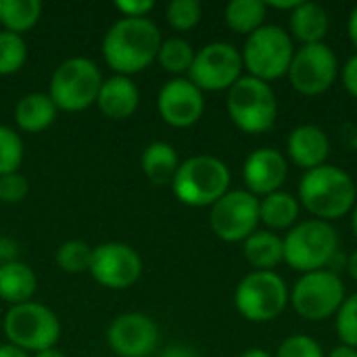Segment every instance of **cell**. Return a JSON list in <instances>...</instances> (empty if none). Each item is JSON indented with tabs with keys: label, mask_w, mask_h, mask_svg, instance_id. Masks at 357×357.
<instances>
[{
	"label": "cell",
	"mask_w": 357,
	"mask_h": 357,
	"mask_svg": "<svg viewBox=\"0 0 357 357\" xmlns=\"http://www.w3.org/2000/svg\"><path fill=\"white\" fill-rule=\"evenodd\" d=\"M111 349L121 357H149L159 343L157 324L138 312L117 316L107 333Z\"/></svg>",
	"instance_id": "9a60e30c"
},
{
	"label": "cell",
	"mask_w": 357,
	"mask_h": 357,
	"mask_svg": "<svg viewBox=\"0 0 357 357\" xmlns=\"http://www.w3.org/2000/svg\"><path fill=\"white\" fill-rule=\"evenodd\" d=\"M287 153L297 167L310 172L326 165V159L331 155V140L320 126L303 123L291 132L287 140Z\"/></svg>",
	"instance_id": "ac0fdd59"
},
{
	"label": "cell",
	"mask_w": 357,
	"mask_h": 357,
	"mask_svg": "<svg viewBox=\"0 0 357 357\" xmlns=\"http://www.w3.org/2000/svg\"><path fill=\"white\" fill-rule=\"evenodd\" d=\"M40 15V0H0V23L6 27V31L21 36L38 23Z\"/></svg>",
	"instance_id": "4316f807"
},
{
	"label": "cell",
	"mask_w": 357,
	"mask_h": 357,
	"mask_svg": "<svg viewBox=\"0 0 357 357\" xmlns=\"http://www.w3.org/2000/svg\"><path fill=\"white\" fill-rule=\"evenodd\" d=\"M337 335L345 347L357 349V293L347 297L337 312Z\"/></svg>",
	"instance_id": "d6a6232c"
},
{
	"label": "cell",
	"mask_w": 357,
	"mask_h": 357,
	"mask_svg": "<svg viewBox=\"0 0 357 357\" xmlns=\"http://www.w3.org/2000/svg\"><path fill=\"white\" fill-rule=\"evenodd\" d=\"M29 192V184L27 180L15 172V174H6V176H0V201L2 203H21Z\"/></svg>",
	"instance_id": "e575fe53"
},
{
	"label": "cell",
	"mask_w": 357,
	"mask_h": 357,
	"mask_svg": "<svg viewBox=\"0 0 357 357\" xmlns=\"http://www.w3.org/2000/svg\"><path fill=\"white\" fill-rule=\"evenodd\" d=\"M4 333L10 341V345L23 349V351H46L54 349L61 324L54 312H50L42 303H19L13 305L4 318Z\"/></svg>",
	"instance_id": "ba28073f"
},
{
	"label": "cell",
	"mask_w": 357,
	"mask_h": 357,
	"mask_svg": "<svg viewBox=\"0 0 357 357\" xmlns=\"http://www.w3.org/2000/svg\"><path fill=\"white\" fill-rule=\"evenodd\" d=\"M289 303V289L282 276L272 272H251L247 274L234 293V305L243 318L249 322H272L276 320Z\"/></svg>",
	"instance_id": "9c48e42d"
},
{
	"label": "cell",
	"mask_w": 357,
	"mask_h": 357,
	"mask_svg": "<svg viewBox=\"0 0 357 357\" xmlns=\"http://www.w3.org/2000/svg\"><path fill=\"white\" fill-rule=\"evenodd\" d=\"M226 107L234 126L247 134L268 132L278 117V100L272 86L251 75H243L228 90Z\"/></svg>",
	"instance_id": "5b68a950"
},
{
	"label": "cell",
	"mask_w": 357,
	"mask_h": 357,
	"mask_svg": "<svg viewBox=\"0 0 357 357\" xmlns=\"http://www.w3.org/2000/svg\"><path fill=\"white\" fill-rule=\"evenodd\" d=\"M149 357H151V356H149Z\"/></svg>",
	"instance_id": "c3c4849f"
},
{
	"label": "cell",
	"mask_w": 357,
	"mask_h": 357,
	"mask_svg": "<svg viewBox=\"0 0 357 357\" xmlns=\"http://www.w3.org/2000/svg\"><path fill=\"white\" fill-rule=\"evenodd\" d=\"M0 357H29L27 351L15 347V345H0Z\"/></svg>",
	"instance_id": "60d3db41"
},
{
	"label": "cell",
	"mask_w": 357,
	"mask_h": 357,
	"mask_svg": "<svg viewBox=\"0 0 357 357\" xmlns=\"http://www.w3.org/2000/svg\"><path fill=\"white\" fill-rule=\"evenodd\" d=\"M33 357H65L61 351H56V349H46V351H40V354H36Z\"/></svg>",
	"instance_id": "bcb514c9"
},
{
	"label": "cell",
	"mask_w": 357,
	"mask_h": 357,
	"mask_svg": "<svg viewBox=\"0 0 357 357\" xmlns=\"http://www.w3.org/2000/svg\"><path fill=\"white\" fill-rule=\"evenodd\" d=\"M23 161V142L19 134L6 126H0V176L15 174Z\"/></svg>",
	"instance_id": "4dcf8cb0"
},
{
	"label": "cell",
	"mask_w": 357,
	"mask_h": 357,
	"mask_svg": "<svg viewBox=\"0 0 357 357\" xmlns=\"http://www.w3.org/2000/svg\"><path fill=\"white\" fill-rule=\"evenodd\" d=\"M274 357H324L320 343L307 335H293L284 339Z\"/></svg>",
	"instance_id": "836d02e7"
},
{
	"label": "cell",
	"mask_w": 357,
	"mask_h": 357,
	"mask_svg": "<svg viewBox=\"0 0 357 357\" xmlns=\"http://www.w3.org/2000/svg\"><path fill=\"white\" fill-rule=\"evenodd\" d=\"M159 48V27L146 17H123L115 21L102 40V54L107 65L126 77L146 69L157 59Z\"/></svg>",
	"instance_id": "6da1fadb"
},
{
	"label": "cell",
	"mask_w": 357,
	"mask_h": 357,
	"mask_svg": "<svg viewBox=\"0 0 357 357\" xmlns=\"http://www.w3.org/2000/svg\"><path fill=\"white\" fill-rule=\"evenodd\" d=\"M102 86L100 69L94 61L84 56H73L63 61L50 79V98L56 109L63 111H84L96 102Z\"/></svg>",
	"instance_id": "52a82bcc"
},
{
	"label": "cell",
	"mask_w": 357,
	"mask_h": 357,
	"mask_svg": "<svg viewBox=\"0 0 357 357\" xmlns=\"http://www.w3.org/2000/svg\"><path fill=\"white\" fill-rule=\"evenodd\" d=\"M351 228H354V234L357 236V205L354 207V215H351Z\"/></svg>",
	"instance_id": "7dc6e473"
},
{
	"label": "cell",
	"mask_w": 357,
	"mask_h": 357,
	"mask_svg": "<svg viewBox=\"0 0 357 357\" xmlns=\"http://www.w3.org/2000/svg\"><path fill=\"white\" fill-rule=\"evenodd\" d=\"M153 6H155L153 0H117L115 2V8L123 13V17H132V19L144 17L149 10H153Z\"/></svg>",
	"instance_id": "d590c367"
},
{
	"label": "cell",
	"mask_w": 357,
	"mask_h": 357,
	"mask_svg": "<svg viewBox=\"0 0 357 357\" xmlns=\"http://www.w3.org/2000/svg\"><path fill=\"white\" fill-rule=\"evenodd\" d=\"M27 59V46L19 33L0 31V75L17 73Z\"/></svg>",
	"instance_id": "f1b7e54d"
},
{
	"label": "cell",
	"mask_w": 357,
	"mask_h": 357,
	"mask_svg": "<svg viewBox=\"0 0 357 357\" xmlns=\"http://www.w3.org/2000/svg\"><path fill=\"white\" fill-rule=\"evenodd\" d=\"M328 357H357V349H351V347H345V345H341V347L333 349Z\"/></svg>",
	"instance_id": "7bdbcfd3"
},
{
	"label": "cell",
	"mask_w": 357,
	"mask_h": 357,
	"mask_svg": "<svg viewBox=\"0 0 357 357\" xmlns=\"http://www.w3.org/2000/svg\"><path fill=\"white\" fill-rule=\"evenodd\" d=\"M159 357H203L197 354V349L188 347V345H172L167 347Z\"/></svg>",
	"instance_id": "f35d334b"
},
{
	"label": "cell",
	"mask_w": 357,
	"mask_h": 357,
	"mask_svg": "<svg viewBox=\"0 0 357 357\" xmlns=\"http://www.w3.org/2000/svg\"><path fill=\"white\" fill-rule=\"evenodd\" d=\"M284 243V261L303 274L324 270L333 264L339 247L337 230L322 220H307L295 224L289 234L282 238Z\"/></svg>",
	"instance_id": "277c9868"
},
{
	"label": "cell",
	"mask_w": 357,
	"mask_h": 357,
	"mask_svg": "<svg viewBox=\"0 0 357 357\" xmlns=\"http://www.w3.org/2000/svg\"><path fill=\"white\" fill-rule=\"evenodd\" d=\"M356 199L357 188L354 178L335 165H320L310 169L299 182L301 205L322 222L343 218L356 207Z\"/></svg>",
	"instance_id": "7a4b0ae2"
},
{
	"label": "cell",
	"mask_w": 357,
	"mask_h": 357,
	"mask_svg": "<svg viewBox=\"0 0 357 357\" xmlns=\"http://www.w3.org/2000/svg\"><path fill=\"white\" fill-rule=\"evenodd\" d=\"M161 67L169 73H184L190 69L195 61V50L192 46L182 40V38H172L167 42H161L159 54H157Z\"/></svg>",
	"instance_id": "83f0119b"
},
{
	"label": "cell",
	"mask_w": 357,
	"mask_h": 357,
	"mask_svg": "<svg viewBox=\"0 0 357 357\" xmlns=\"http://www.w3.org/2000/svg\"><path fill=\"white\" fill-rule=\"evenodd\" d=\"M38 287V278L23 261H13L0 268V297L10 305L27 303Z\"/></svg>",
	"instance_id": "603a6c76"
},
{
	"label": "cell",
	"mask_w": 357,
	"mask_h": 357,
	"mask_svg": "<svg viewBox=\"0 0 357 357\" xmlns=\"http://www.w3.org/2000/svg\"><path fill=\"white\" fill-rule=\"evenodd\" d=\"M188 75L201 92L230 90L243 77V54L228 42H211L195 52Z\"/></svg>",
	"instance_id": "8fae6325"
},
{
	"label": "cell",
	"mask_w": 357,
	"mask_h": 357,
	"mask_svg": "<svg viewBox=\"0 0 357 357\" xmlns=\"http://www.w3.org/2000/svg\"><path fill=\"white\" fill-rule=\"evenodd\" d=\"M243 67H247L251 77L261 82H272L289 73L295 56L293 38L278 25H264L251 36H247L243 48Z\"/></svg>",
	"instance_id": "8992f818"
},
{
	"label": "cell",
	"mask_w": 357,
	"mask_h": 357,
	"mask_svg": "<svg viewBox=\"0 0 357 357\" xmlns=\"http://www.w3.org/2000/svg\"><path fill=\"white\" fill-rule=\"evenodd\" d=\"M301 0H270L266 2V6H272V8H278V10H295L299 6Z\"/></svg>",
	"instance_id": "ab89813d"
},
{
	"label": "cell",
	"mask_w": 357,
	"mask_h": 357,
	"mask_svg": "<svg viewBox=\"0 0 357 357\" xmlns=\"http://www.w3.org/2000/svg\"><path fill=\"white\" fill-rule=\"evenodd\" d=\"M347 29H349V38H351V42L356 44V48H357V6L351 10V15H349V25H347Z\"/></svg>",
	"instance_id": "b9f144b4"
},
{
	"label": "cell",
	"mask_w": 357,
	"mask_h": 357,
	"mask_svg": "<svg viewBox=\"0 0 357 357\" xmlns=\"http://www.w3.org/2000/svg\"><path fill=\"white\" fill-rule=\"evenodd\" d=\"M347 272L351 274L354 280H357V251H354L347 259Z\"/></svg>",
	"instance_id": "ee69618b"
},
{
	"label": "cell",
	"mask_w": 357,
	"mask_h": 357,
	"mask_svg": "<svg viewBox=\"0 0 357 357\" xmlns=\"http://www.w3.org/2000/svg\"><path fill=\"white\" fill-rule=\"evenodd\" d=\"M157 109L165 123L174 128H190L201 119L205 111V98L190 79L176 77L161 88Z\"/></svg>",
	"instance_id": "2e32d148"
},
{
	"label": "cell",
	"mask_w": 357,
	"mask_h": 357,
	"mask_svg": "<svg viewBox=\"0 0 357 357\" xmlns=\"http://www.w3.org/2000/svg\"><path fill=\"white\" fill-rule=\"evenodd\" d=\"M297 218H299V201L284 190H276L259 201V222H264L272 230L293 228Z\"/></svg>",
	"instance_id": "d4e9b609"
},
{
	"label": "cell",
	"mask_w": 357,
	"mask_h": 357,
	"mask_svg": "<svg viewBox=\"0 0 357 357\" xmlns=\"http://www.w3.org/2000/svg\"><path fill=\"white\" fill-rule=\"evenodd\" d=\"M17 245L6 238V236H0V268L6 266V264H13L17 261Z\"/></svg>",
	"instance_id": "74e56055"
},
{
	"label": "cell",
	"mask_w": 357,
	"mask_h": 357,
	"mask_svg": "<svg viewBox=\"0 0 357 357\" xmlns=\"http://www.w3.org/2000/svg\"><path fill=\"white\" fill-rule=\"evenodd\" d=\"M289 27L293 38L303 44H320L328 33L331 19L328 13L316 2H299V6L291 13Z\"/></svg>",
	"instance_id": "ffe728a7"
},
{
	"label": "cell",
	"mask_w": 357,
	"mask_h": 357,
	"mask_svg": "<svg viewBox=\"0 0 357 357\" xmlns=\"http://www.w3.org/2000/svg\"><path fill=\"white\" fill-rule=\"evenodd\" d=\"M266 15H268V6L264 0H232L224 10V19L228 27L247 36L264 27Z\"/></svg>",
	"instance_id": "484cf974"
},
{
	"label": "cell",
	"mask_w": 357,
	"mask_h": 357,
	"mask_svg": "<svg viewBox=\"0 0 357 357\" xmlns=\"http://www.w3.org/2000/svg\"><path fill=\"white\" fill-rule=\"evenodd\" d=\"M92 278L107 289H130L142 272L140 255L121 243H105L92 249Z\"/></svg>",
	"instance_id": "5bb4252c"
},
{
	"label": "cell",
	"mask_w": 357,
	"mask_h": 357,
	"mask_svg": "<svg viewBox=\"0 0 357 357\" xmlns=\"http://www.w3.org/2000/svg\"><path fill=\"white\" fill-rule=\"evenodd\" d=\"M90 261H92V249L82 241H67L56 251L59 268L71 274L90 270Z\"/></svg>",
	"instance_id": "f546056e"
},
{
	"label": "cell",
	"mask_w": 357,
	"mask_h": 357,
	"mask_svg": "<svg viewBox=\"0 0 357 357\" xmlns=\"http://www.w3.org/2000/svg\"><path fill=\"white\" fill-rule=\"evenodd\" d=\"M56 117V105L48 94L31 92L25 94L15 107V121L23 132H42L46 130Z\"/></svg>",
	"instance_id": "7402d4cb"
},
{
	"label": "cell",
	"mask_w": 357,
	"mask_h": 357,
	"mask_svg": "<svg viewBox=\"0 0 357 357\" xmlns=\"http://www.w3.org/2000/svg\"><path fill=\"white\" fill-rule=\"evenodd\" d=\"M289 174L287 159L282 157L280 151L276 149H257L253 151L245 165H243V178L251 195H261L268 197L276 190L282 188L284 180Z\"/></svg>",
	"instance_id": "e0dca14e"
},
{
	"label": "cell",
	"mask_w": 357,
	"mask_h": 357,
	"mask_svg": "<svg viewBox=\"0 0 357 357\" xmlns=\"http://www.w3.org/2000/svg\"><path fill=\"white\" fill-rule=\"evenodd\" d=\"M230 186L228 165L211 155H197L180 163L172 182L174 195L190 207H207L218 203Z\"/></svg>",
	"instance_id": "3957f363"
},
{
	"label": "cell",
	"mask_w": 357,
	"mask_h": 357,
	"mask_svg": "<svg viewBox=\"0 0 357 357\" xmlns=\"http://www.w3.org/2000/svg\"><path fill=\"white\" fill-rule=\"evenodd\" d=\"M138 88L126 75H113L102 82L96 105L111 119H126L138 109Z\"/></svg>",
	"instance_id": "d6986e66"
},
{
	"label": "cell",
	"mask_w": 357,
	"mask_h": 357,
	"mask_svg": "<svg viewBox=\"0 0 357 357\" xmlns=\"http://www.w3.org/2000/svg\"><path fill=\"white\" fill-rule=\"evenodd\" d=\"M343 86H345V90L351 94V96H356L357 98V52L354 56H349V61L345 63V67H343Z\"/></svg>",
	"instance_id": "8d00e7d4"
},
{
	"label": "cell",
	"mask_w": 357,
	"mask_h": 357,
	"mask_svg": "<svg viewBox=\"0 0 357 357\" xmlns=\"http://www.w3.org/2000/svg\"><path fill=\"white\" fill-rule=\"evenodd\" d=\"M245 259L259 272H272L284 259V243L270 230H255L243 243Z\"/></svg>",
	"instance_id": "44dd1931"
},
{
	"label": "cell",
	"mask_w": 357,
	"mask_h": 357,
	"mask_svg": "<svg viewBox=\"0 0 357 357\" xmlns=\"http://www.w3.org/2000/svg\"><path fill=\"white\" fill-rule=\"evenodd\" d=\"M287 75L297 92L305 96H318L335 84L339 75V59L324 42L303 44L299 50H295Z\"/></svg>",
	"instance_id": "4fadbf2b"
},
{
	"label": "cell",
	"mask_w": 357,
	"mask_h": 357,
	"mask_svg": "<svg viewBox=\"0 0 357 357\" xmlns=\"http://www.w3.org/2000/svg\"><path fill=\"white\" fill-rule=\"evenodd\" d=\"M291 301L295 312L310 320L322 322L339 312L345 301V284L331 270H318L303 274L293 287Z\"/></svg>",
	"instance_id": "30bf717a"
},
{
	"label": "cell",
	"mask_w": 357,
	"mask_h": 357,
	"mask_svg": "<svg viewBox=\"0 0 357 357\" xmlns=\"http://www.w3.org/2000/svg\"><path fill=\"white\" fill-rule=\"evenodd\" d=\"M178 167V153L167 142H153L142 153V172L157 186L172 184Z\"/></svg>",
	"instance_id": "cb8c5ba5"
},
{
	"label": "cell",
	"mask_w": 357,
	"mask_h": 357,
	"mask_svg": "<svg viewBox=\"0 0 357 357\" xmlns=\"http://www.w3.org/2000/svg\"><path fill=\"white\" fill-rule=\"evenodd\" d=\"M241 357H274L270 351H266V349H259V347H253V349H247L245 354Z\"/></svg>",
	"instance_id": "f6af8a7d"
},
{
	"label": "cell",
	"mask_w": 357,
	"mask_h": 357,
	"mask_svg": "<svg viewBox=\"0 0 357 357\" xmlns=\"http://www.w3.org/2000/svg\"><path fill=\"white\" fill-rule=\"evenodd\" d=\"M211 230L226 243H245L259 224V199L249 190H228L209 213Z\"/></svg>",
	"instance_id": "7c38bea8"
},
{
	"label": "cell",
	"mask_w": 357,
	"mask_h": 357,
	"mask_svg": "<svg viewBox=\"0 0 357 357\" xmlns=\"http://www.w3.org/2000/svg\"><path fill=\"white\" fill-rule=\"evenodd\" d=\"M165 15L174 29L186 31V29H192L201 21L203 10L197 0H172L167 4Z\"/></svg>",
	"instance_id": "1f68e13d"
}]
</instances>
